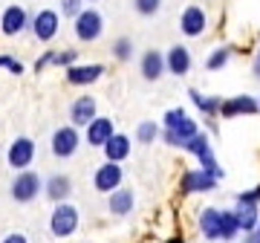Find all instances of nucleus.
<instances>
[{
    "instance_id": "nucleus-23",
    "label": "nucleus",
    "mask_w": 260,
    "mask_h": 243,
    "mask_svg": "<svg viewBox=\"0 0 260 243\" xmlns=\"http://www.w3.org/2000/svg\"><path fill=\"white\" fill-rule=\"evenodd\" d=\"M130 148H133V142H130L127 133H113L110 142L104 145V162H124L130 157Z\"/></svg>"
},
{
    "instance_id": "nucleus-25",
    "label": "nucleus",
    "mask_w": 260,
    "mask_h": 243,
    "mask_svg": "<svg viewBox=\"0 0 260 243\" xmlns=\"http://www.w3.org/2000/svg\"><path fill=\"white\" fill-rule=\"evenodd\" d=\"M240 220L234 215V208H223V220H220V240L223 243H234L240 237Z\"/></svg>"
},
{
    "instance_id": "nucleus-22",
    "label": "nucleus",
    "mask_w": 260,
    "mask_h": 243,
    "mask_svg": "<svg viewBox=\"0 0 260 243\" xmlns=\"http://www.w3.org/2000/svg\"><path fill=\"white\" fill-rule=\"evenodd\" d=\"M234 215L240 220V232L243 234H254L260 223V206L257 203H243V200H234Z\"/></svg>"
},
{
    "instance_id": "nucleus-12",
    "label": "nucleus",
    "mask_w": 260,
    "mask_h": 243,
    "mask_svg": "<svg viewBox=\"0 0 260 243\" xmlns=\"http://www.w3.org/2000/svg\"><path fill=\"white\" fill-rule=\"evenodd\" d=\"M116 133V125H113L110 116H95L87 128H84V142L87 145H93V148H104L110 136Z\"/></svg>"
},
{
    "instance_id": "nucleus-20",
    "label": "nucleus",
    "mask_w": 260,
    "mask_h": 243,
    "mask_svg": "<svg viewBox=\"0 0 260 243\" xmlns=\"http://www.w3.org/2000/svg\"><path fill=\"white\" fill-rule=\"evenodd\" d=\"M191 64H194V58H191V49L182 47V44H174V47L165 52V67H168V73H174V75H188V73H191Z\"/></svg>"
},
{
    "instance_id": "nucleus-1",
    "label": "nucleus",
    "mask_w": 260,
    "mask_h": 243,
    "mask_svg": "<svg viewBox=\"0 0 260 243\" xmlns=\"http://www.w3.org/2000/svg\"><path fill=\"white\" fill-rule=\"evenodd\" d=\"M200 131H203V128L197 125V119L188 116L185 107L165 110V116H162V142L171 145V148H182L185 150V145L194 139Z\"/></svg>"
},
{
    "instance_id": "nucleus-14",
    "label": "nucleus",
    "mask_w": 260,
    "mask_h": 243,
    "mask_svg": "<svg viewBox=\"0 0 260 243\" xmlns=\"http://www.w3.org/2000/svg\"><path fill=\"white\" fill-rule=\"evenodd\" d=\"M254 113H260V102L254 96H232V99H223V107H220V116L223 119L254 116Z\"/></svg>"
},
{
    "instance_id": "nucleus-4",
    "label": "nucleus",
    "mask_w": 260,
    "mask_h": 243,
    "mask_svg": "<svg viewBox=\"0 0 260 243\" xmlns=\"http://www.w3.org/2000/svg\"><path fill=\"white\" fill-rule=\"evenodd\" d=\"M78 226H81V211L73 206V203H58L52 208V215H49V232L55 234L58 240H64V237H73L78 232Z\"/></svg>"
},
{
    "instance_id": "nucleus-21",
    "label": "nucleus",
    "mask_w": 260,
    "mask_h": 243,
    "mask_svg": "<svg viewBox=\"0 0 260 243\" xmlns=\"http://www.w3.org/2000/svg\"><path fill=\"white\" fill-rule=\"evenodd\" d=\"M133 208H136V194L130 188H119V191L107 194V211L113 217H127Z\"/></svg>"
},
{
    "instance_id": "nucleus-32",
    "label": "nucleus",
    "mask_w": 260,
    "mask_h": 243,
    "mask_svg": "<svg viewBox=\"0 0 260 243\" xmlns=\"http://www.w3.org/2000/svg\"><path fill=\"white\" fill-rule=\"evenodd\" d=\"M0 67H3V70H9L12 75H23V70H26L18 58H12V55H0Z\"/></svg>"
},
{
    "instance_id": "nucleus-17",
    "label": "nucleus",
    "mask_w": 260,
    "mask_h": 243,
    "mask_svg": "<svg viewBox=\"0 0 260 243\" xmlns=\"http://www.w3.org/2000/svg\"><path fill=\"white\" fill-rule=\"evenodd\" d=\"M104 75V64H75L67 70V84L73 87H90Z\"/></svg>"
},
{
    "instance_id": "nucleus-31",
    "label": "nucleus",
    "mask_w": 260,
    "mask_h": 243,
    "mask_svg": "<svg viewBox=\"0 0 260 243\" xmlns=\"http://www.w3.org/2000/svg\"><path fill=\"white\" fill-rule=\"evenodd\" d=\"M81 12H84L81 0H61V15H64V18H73L75 20Z\"/></svg>"
},
{
    "instance_id": "nucleus-9",
    "label": "nucleus",
    "mask_w": 260,
    "mask_h": 243,
    "mask_svg": "<svg viewBox=\"0 0 260 243\" xmlns=\"http://www.w3.org/2000/svg\"><path fill=\"white\" fill-rule=\"evenodd\" d=\"M6 162H9V168H15V171H29L32 162H35V139H29V136L12 139L9 150H6Z\"/></svg>"
},
{
    "instance_id": "nucleus-3",
    "label": "nucleus",
    "mask_w": 260,
    "mask_h": 243,
    "mask_svg": "<svg viewBox=\"0 0 260 243\" xmlns=\"http://www.w3.org/2000/svg\"><path fill=\"white\" fill-rule=\"evenodd\" d=\"M185 150L191 154V157H197V168H203L205 174H211V177H217V179L225 177V171L220 168V162H217V157H214L211 142H208V133L205 131L197 133L194 139L185 145Z\"/></svg>"
},
{
    "instance_id": "nucleus-19",
    "label": "nucleus",
    "mask_w": 260,
    "mask_h": 243,
    "mask_svg": "<svg viewBox=\"0 0 260 243\" xmlns=\"http://www.w3.org/2000/svg\"><path fill=\"white\" fill-rule=\"evenodd\" d=\"M220 220H223V208L217 206H205L197 217V226H200V234L205 240H220Z\"/></svg>"
},
{
    "instance_id": "nucleus-16",
    "label": "nucleus",
    "mask_w": 260,
    "mask_h": 243,
    "mask_svg": "<svg viewBox=\"0 0 260 243\" xmlns=\"http://www.w3.org/2000/svg\"><path fill=\"white\" fill-rule=\"evenodd\" d=\"M139 73H142L145 81H159V78L168 73L165 52H159V49H145L142 58H139Z\"/></svg>"
},
{
    "instance_id": "nucleus-18",
    "label": "nucleus",
    "mask_w": 260,
    "mask_h": 243,
    "mask_svg": "<svg viewBox=\"0 0 260 243\" xmlns=\"http://www.w3.org/2000/svg\"><path fill=\"white\" fill-rule=\"evenodd\" d=\"M44 194H47L49 203H67L73 197V179L67 174H52V177L44 179Z\"/></svg>"
},
{
    "instance_id": "nucleus-11",
    "label": "nucleus",
    "mask_w": 260,
    "mask_h": 243,
    "mask_svg": "<svg viewBox=\"0 0 260 243\" xmlns=\"http://www.w3.org/2000/svg\"><path fill=\"white\" fill-rule=\"evenodd\" d=\"M58 26H61V18H58V12H52V9H41L35 18H32V23H29L32 35H35L41 44H49V41L58 35Z\"/></svg>"
},
{
    "instance_id": "nucleus-10",
    "label": "nucleus",
    "mask_w": 260,
    "mask_h": 243,
    "mask_svg": "<svg viewBox=\"0 0 260 243\" xmlns=\"http://www.w3.org/2000/svg\"><path fill=\"white\" fill-rule=\"evenodd\" d=\"M29 23H32V18H29V12L23 9L20 3L6 6V9H3V15H0V32H3L6 38L20 35L23 29H29Z\"/></svg>"
},
{
    "instance_id": "nucleus-37",
    "label": "nucleus",
    "mask_w": 260,
    "mask_h": 243,
    "mask_svg": "<svg viewBox=\"0 0 260 243\" xmlns=\"http://www.w3.org/2000/svg\"><path fill=\"white\" fill-rule=\"evenodd\" d=\"M243 243H257V237L254 234H243Z\"/></svg>"
},
{
    "instance_id": "nucleus-8",
    "label": "nucleus",
    "mask_w": 260,
    "mask_h": 243,
    "mask_svg": "<svg viewBox=\"0 0 260 243\" xmlns=\"http://www.w3.org/2000/svg\"><path fill=\"white\" fill-rule=\"evenodd\" d=\"M220 186V179L205 174L203 168H191L179 177V194L182 197H191V194H208L214 188Z\"/></svg>"
},
{
    "instance_id": "nucleus-39",
    "label": "nucleus",
    "mask_w": 260,
    "mask_h": 243,
    "mask_svg": "<svg viewBox=\"0 0 260 243\" xmlns=\"http://www.w3.org/2000/svg\"><path fill=\"white\" fill-rule=\"evenodd\" d=\"M90 3H95V0H90Z\"/></svg>"
},
{
    "instance_id": "nucleus-33",
    "label": "nucleus",
    "mask_w": 260,
    "mask_h": 243,
    "mask_svg": "<svg viewBox=\"0 0 260 243\" xmlns=\"http://www.w3.org/2000/svg\"><path fill=\"white\" fill-rule=\"evenodd\" d=\"M49 64H55V52H52V49H47V52H44L41 58H35V73H41V70H47Z\"/></svg>"
},
{
    "instance_id": "nucleus-36",
    "label": "nucleus",
    "mask_w": 260,
    "mask_h": 243,
    "mask_svg": "<svg viewBox=\"0 0 260 243\" xmlns=\"http://www.w3.org/2000/svg\"><path fill=\"white\" fill-rule=\"evenodd\" d=\"M168 243H185V237L182 234H174V237H168Z\"/></svg>"
},
{
    "instance_id": "nucleus-28",
    "label": "nucleus",
    "mask_w": 260,
    "mask_h": 243,
    "mask_svg": "<svg viewBox=\"0 0 260 243\" xmlns=\"http://www.w3.org/2000/svg\"><path fill=\"white\" fill-rule=\"evenodd\" d=\"M113 58L116 61H130L133 58V41L130 38H116L113 41Z\"/></svg>"
},
{
    "instance_id": "nucleus-15",
    "label": "nucleus",
    "mask_w": 260,
    "mask_h": 243,
    "mask_svg": "<svg viewBox=\"0 0 260 243\" xmlns=\"http://www.w3.org/2000/svg\"><path fill=\"white\" fill-rule=\"evenodd\" d=\"M95 116H99V102H95L93 96H78L70 104V125L73 128H87Z\"/></svg>"
},
{
    "instance_id": "nucleus-5",
    "label": "nucleus",
    "mask_w": 260,
    "mask_h": 243,
    "mask_svg": "<svg viewBox=\"0 0 260 243\" xmlns=\"http://www.w3.org/2000/svg\"><path fill=\"white\" fill-rule=\"evenodd\" d=\"M78 148H81V133H78V128H73V125H61V128H55L52 139H49L52 157L55 159H70V157H75V150Z\"/></svg>"
},
{
    "instance_id": "nucleus-34",
    "label": "nucleus",
    "mask_w": 260,
    "mask_h": 243,
    "mask_svg": "<svg viewBox=\"0 0 260 243\" xmlns=\"http://www.w3.org/2000/svg\"><path fill=\"white\" fill-rule=\"evenodd\" d=\"M0 243H29V237L23 232H9V234H3Z\"/></svg>"
},
{
    "instance_id": "nucleus-7",
    "label": "nucleus",
    "mask_w": 260,
    "mask_h": 243,
    "mask_svg": "<svg viewBox=\"0 0 260 243\" xmlns=\"http://www.w3.org/2000/svg\"><path fill=\"white\" fill-rule=\"evenodd\" d=\"M73 29H75V38L78 41H84V44H93V41H99L104 32V18L99 9H84L78 18L73 20Z\"/></svg>"
},
{
    "instance_id": "nucleus-6",
    "label": "nucleus",
    "mask_w": 260,
    "mask_h": 243,
    "mask_svg": "<svg viewBox=\"0 0 260 243\" xmlns=\"http://www.w3.org/2000/svg\"><path fill=\"white\" fill-rule=\"evenodd\" d=\"M93 188L99 194H113V191L124 188V168L119 162H102L93 174Z\"/></svg>"
},
{
    "instance_id": "nucleus-35",
    "label": "nucleus",
    "mask_w": 260,
    "mask_h": 243,
    "mask_svg": "<svg viewBox=\"0 0 260 243\" xmlns=\"http://www.w3.org/2000/svg\"><path fill=\"white\" fill-rule=\"evenodd\" d=\"M251 73H254V78H260V52L254 55V64H251Z\"/></svg>"
},
{
    "instance_id": "nucleus-2",
    "label": "nucleus",
    "mask_w": 260,
    "mask_h": 243,
    "mask_svg": "<svg viewBox=\"0 0 260 243\" xmlns=\"http://www.w3.org/2000/svg\"><path fill=\"white\" fill-rule=\"evenodd\" d=\"M38 194H44V179L38 171H18V177L12 179L9 186V197L12 203H18V206H29V203H35Z\"/></svg>"
},
{
    "instance_id": "nucleus-30",
    "label": "nucleus",
    "mask_w": 260,
    "mask_h": 243,
    "mask_svg": "<svg viewBox=\"0 0 260 243\" xmlns=\"http://www.w3.org/2000/svg\"><path fill=\"white\" fill-rule=\"evenodd\" d=\"M78 64V52L75 49H64V52H55V67H64V70H70V67Z\"/></svg>"
},
{
    "instance_id": "nucleus-24",
    "label": "nucleus",
    "mask_w": 260,
    "mask_h": 243,
    "mask_svg": "<svg viewBox=\"0 0 260 243\" xmlns=\"http://www.w3.org/2000/svg\"><path fill=\"white\" fill-rule=\"evenodd\" d=\"M188 99L197 104V110L203 113L205 119L220 116V107H223V99H220V96H205V93H200L197 87H191V90H188Z\"/></svg>"
},
{
    "instance_id": "nucleus-38",
    "label": "nucleus",
    "mask_w": 260,
    "mask_h": 243,
    "mask_svg": "<svg viewBox=\"0 0 260 243\" xmlns=\"http://www.w3.org/2000/svg\"><path fill=\"white\" fill-rule=\"evenodd\" d=\"M254 237H257V243H260V223H257V229H254Z\"/></svg>"
},
{
    "instance_id": "nucleus-26",
    "label": "nucleus",
    "mask_w": 260,
    "mask_h": 243,
    "mask_svg": "<svg viewBox=\"0 0 260 243\" xmlns=\"http://www.w3.org/2000/svg\"><path fill=\"white\" fill-rule=\"evenodd\" d=\"M159 136H162V128H159L156 122H139V128H136V142H142V145H150V142H156Z\"/></svg>"
},
{
    "instance_id": "nucleus-27",
    "label": "nucleus",
    "mask_w": 260,
    "mask_h": 243,
    "mask_svg": "<svg viewBox=\"0 0 260 243\" xmlns=\"http://www.w3.org/2000/svg\"><path fill=\"white\" fill-rule=\"evenodd\" d=\"M229 58H232V47H217L211 55L205 58V70L208 73H217V70H223L229 64Z\"/></svg>"
},
{
    "instance_id": "nucleus-29",
    "label": "nucleus",
    "mask_w": 260,
    "mask_h": 243,
    "mask_svg": "<svg viewBox=\"0 0 260 243\" xmlns=\"http://www.w3.org/2000/svg\"><path fill=\"white\" fill-rule=\"evenodd\" d=\"M133 9L139 12L142 18H153L162 9V0H133Z\"/></svg>"
},
{
    "instance_id": "nucleus-13",
    "label": "nucleus",
    "mask_w": 260,
    "mask_h": 243,
    "mask_svg": "<svg viewBox=\"0 0 260 243\" xmlns=\"http://www.w3.org/2000/svg\"><path fill=\"white\" fill-rule=\"evenodd\" d=\"M205 26H208V18H205L203 6L191 3V6L182 9V15H179V29H182V35L185 38H200L205 32Z\"/></svg>"
}]
</instances>
